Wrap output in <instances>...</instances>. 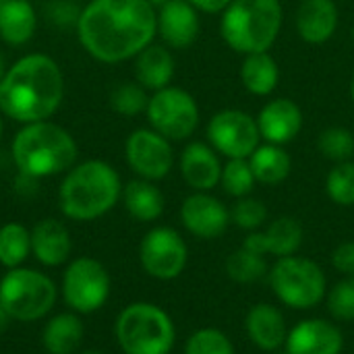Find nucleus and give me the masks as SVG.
I'll return each instance as SVG.
<instances>
[{
	"mask_svg": "<svg viewBox=\"0 0 354 354\" xmlns=\"http://www.w3.org/2000/svg\"><path fill=\"white\" fill-rule=\"evenodd\" d=\"M83 48L100 62L137 56L158 33V12L149 0H91L77 21Z\"/></svg>",
	"mask_w": 354,
	"mask_h": 354,
	"instance_id": "obj_1",
	"label": "nucleus"
},
{
	"mask_svg": "<svg viewBox=\"0 0 354 354\" xmlns=\"http://www.w3.org/2000/svg\"><path fill=\"white\" fill-rule=\"evenodd\" d=\"M62 97V73L46 54L23 56L4 73L0 83V110L25 124L48 120Z\"/></svg>",
	"mask_w": 354,
	"mask_h": 354,
	"instance_id": "obj_2",
	"label": "nucleus"
},
{
	"mask_svg": "<svg viewBox=\"0 0 354 354\" xmlns=\"http://www.w3.org/2000/svg\"><path fill=\"white\" fill-rule=\"evenodd\" d=\"M122 197L118 172L102 160H87L68 170L58 191L60 212L68 220L91 222L106 216Z\"/></svg>",
	"mask_w": 354,
	"mask_h": 354,
	"instance_id": "obj_3",
	"label": "nucleus"
},
{
	"mask_svg": "<svg viewBox=\"0 0 354 354\" xmlns=\"http://www.w3.org/2000/svg\"><path fill=\"white\" fill-rule=\"evenodd\" d=\"M284 23L280 0H232L222 12L220 35L236 54L270 52Z\"/></svg>",
	"mask_w": 354,
	"mask_h": 354,
	"instance_id": "obj_4",
	"label": "nucleus"
},
{
	"mask_svg": "<svg viewBox=\"0 0 354 354\" xmlns=\"http://www.w3.org/2000/svg\"><path fill=\"white\" fill-rule=\"evenodd\" d=\"M12 158L25 176H54L71 170L77 160V143L68 131L54 122H29L12 141Z\"/></svg>",
	"mask_w": 354,
	"mask_h": 354,
	"instance_id": "obj_5",
	"label": "nucleus"
},
{
	"mask_svg": "<svg viewBox=\"0 0 354 354\" xmlns=\"http://www.w3.org/2000/svg\"><path fill=\"white\" fill-rule=\"evenodd\" d=\"M114 336L122 354H170L176 344V326L160 305L137 301L118 313Z\"/></svg>",
	"mask_w": 354,
	"mask_h": 354,
	"instance_id": "obj_6",
	"label": "nucleus"
},
{
	"mask_svg": "<svg viewBox=\"0 0 354 354\" xmlns=\"http://www.w3.org/2000/svg\"><path fill=\"white\" fill-rule=\"evenodd\" d=\"M268 282L276 301L292 311H313L326 301L330 288L324 268L299 253L276 259L270 266Z\"/></svg>",
	"mask_w": 354,
	"mask_h": 354,
	"instance_id": "obj_7",
	"label": "nucleus"
},
{
	"mask_svg": "<svg viewBox=\"0 0 354 354\" xmlns=\"http://www.w3.org/2000/svg\"><path fill=\"white\" fill-rule=\"evenodd\" d=\"M56 299V284L37 270L12 268L0 278V303L15 322L29 324L46 317Z\"/></svg>",
	"mask_w": 354,
	"mask_h": 354,
	"instance_id": "obj_8",
	"label": "nucleus"
},
{
	"mask_svg": "<svg viewBox=\"0 0 354 354\" xmlns=\"http://www.w3.org/2000/svg\"><path fill=\"white\" fill-rule=\"evenodd\" d=\"M62 299L66 307L77 315H89L100 311L112 290V280L104 263L93 257H77L68 261L62 274Z\"/></svg>",
	"mask_w": 354,
	"mask_h": 354,
	"instance_id": "obj_9",
	"label": "nucleus"
},
{
	"mask_svg": "<svg viewBox=\"0 0 354 354\" xmlns=\"http://www.w3.org/2000/svg\"><path fill=\"white\" fill-rule=\"evenodd\" d=\"M145 112L151 129L168 141H185L199 127V106L183 87L168 85L153 91Z\"/></svg>",
	"mask_w": 354,
	"mask_h": 354,
	"instance_id": "obj_10",
	"label": "nucleus"
},
{
	"mask_svg": "<svg viewBox=\"0 0 354 354\" xmlns=\"http://www.w3.org/2000/svg\"><path fill=\"white\" fill-rule=\"evenodd\" d=\"M139 263L143 272L160 282H172L189 266V245L183 234L170 226L147 230L139 243Z\"/></svg>",
	"mask_w": 354,
	"mask_h": 354,
	"instance_id": "obj_11",
	"label": "nucleus"
},
{
	"mask_svg": "<svg viewBox=\"0 0 354 354\" xmlns=\"http://www.w3.org/2000/svg\"><path fill=\"white\" fill-rule=\"evenodd\" d=\"M207 143L226 160H247L263 141L253 114L239 108H226L209 118Z\"/></svg>",
	"mask_w": 354,
	"mask_h": 354,
	"instance_id": "obj_12",
	"label": "nucleus"
},
{
	"mask_svg": "<svg viewBox=\"0 0 354 354\" xmlns=\"http://www.w3.org/2000/svg\"><path fill=\"white\" fill-rule=\"evenodd\" d=\"M124 156L131 170L145 180H162L174 166V151L166 137L153 129H137L124 145Z\"/></svg>",
	"mask_w": 354,
	"mask_h": 354,
	"instance_id": "obj_13",
	"label": "nucleus"
},
{
	"mask_svg": "<svg viewBox=\"0 0 354 354\" xmlns=\"http://www.w3.org/2000/svg\"><path fill=\"white\" fill-rule=\"evenodd\" d=\"M183 228L201 241H216L230 228V207L212 193H191L180 203Z\"/></svg>",
	"mask_w": 354,
	"mask_h": 354,
	"instance_id": "obj_14",
	"label": "nucleus"
},
{
	"mask_svg": "<svg viewBox=\"0 0 354 354\" xmlns=\"http://www.w3.org/2000/svg\"><path fill=\"white\" fill-rule=\"evenodd\" d=\"M344 334L334 319L307 317L290 326L284 353L286 354H342Z\"/></svg>",
	"mask_w": 354,
	"mask_h": 354,
	"instance_id": "obj_15",
	"label": "nucleus"
},
{
	"mask_svg": "<svg viewBox=\"0 0 354 354\" xmlns=\"http://www.w3.org/2000/svg\"><path fill=\"white\" fill-rule=\"evenodd\" d=\"M305 241V228L301 220L292 216H280L268 222L261 230L249 232L243 241V247L261 253L266 257H288L297 255Z\"/></svg>",
	"mask_w": 354,
	"mask_h": 354,
	"instance_id": "obj_16",
	"label": "nucleus"
},
{
	"mask_svg": "<svg viewBox=\"0 0 354 354\" xmlns=\"http://www.w3.org/2000/svg\"><path fill=\"white\" fill-rule=\"evenodd\" d=\"M255 118H257V127L261 133V141L274 143V145L292 143L305 124V114L301 106L288 97L270 100Z\"/></svg>",
	"mask_w": 354,
	"mask_h": 354,
	"instance_id": "obj_17",
	"label": "nucleus"
},
{
	"mask_svg": "<svg viewBox=\"0 0 354 354\" xmlns=\"http://www.w3.org/2000/svg\"><path fill=\"white\" fill-rule=\"evenodd\" d=\"M288 330L284 311L274 303H255L245 315V334L261 353H276L284 348Z\"/></svg>",
	"mask_w": 354,
	"mask_h": 354,
	"instance_id": "obj_18",
	"label": "nucleus"
},
{
	"mask_svg": "<svg viewBox=\"0 0 354 354\" xmlns=\"http://www.w3.org/2000/svg\"><path fill=\"white\" fill-rule=\"evenodd\" d=\"M201 31L199 10L189 0H170L158 8V33L168 48L185 50Z\"/></svg>",
	"mask_w": 354,
	"mask_h": 354,
	"instance_id": "obj_19",
	"label": "nucleus"
},
{
	"mask_svg": "<svg viewBox=\"0 0 354 354\" xmlns=\"http://www.w3.org/2000/svg\"><path fill=\"white\" fill-rule=\"evenodd\" d=\"M180 176L183 180L199 193H209L220 185L222 178V156L203 141L189 143L180 153Z\"/></svg>",
	"mask_w": 354,
	"mask_h": 354,
	"instance_id": "obj_20",
	"label": "nucleus"
},
{
	"mask_svg": "<svg viewBox=\"0 0 354 354\" xmlns=\"http://www.w3.org/2000/svg\"><path fill=\"white\" fill-rule=\"evenodd\" d=\"M340 25V10L334 0H303L295 15V27L303 41L322 46L334 37Z\"/></svg>",
	"mask_w": 354,
	"mask_h": 354,
	"instance_id": "obj_21",
	"label": "nucleus"
},
{
	"mask_svg": "<svg viewBox=\"0 0 354 354\" xmlns=\"http://www.w3.org/2000/svg\"><path fill=\"white\" fill-rule=\"evenodd\" d=\"M71 249H73L71 234L62 222L54 218H46L31 228V253L41 266L46 268L64 266L71 257Z\"/></svg>",
	"mask_w": 354,
	"mask_h": 354,
	"instance_id": "obj_22",
	"label": "nucleus"
},
{
	"mask_svg": "<svg viewBox=\"0 0 354 354\" xmlns=\"http://www.w3.org/2000/svg\"><path fill=\"white\" fill-rule=\"evenodd\" d=\"M135 58V75L139 85L151 91H160L170 85L174 77V56L166 46L149 44Z\"/></svg>",
	"mask_w": 354,
	"mask_h": 354,
	"instance_id": "obj_23",
	"label": "nucleus"
},
{
	"mask_svg": "<svg viewBox=\"0 0 354 354\" xmlns=\"http://www.w3.org/2000/svg\"><path fill=\"white\" fill-rule=\"evenodd\" d=\"M122 203L124 209L135 218L137 222H156L162 218L166 201L162 191L156 187V183L145 178H135L122 187Z\"/></svg>",
	"mask_w": 354,
	"mask_h": 354,
	"instance_id": "obj_24",
	"label": "nucleus"
},
{
	"mask_svg": "<svg viewBox=\"0 0 354 354\" xmlns=\"http://www.w3.org/2000/svg\"><path fill=\"white\" fill-rule=\"evenodd\" d=\"M247 160L251 164V170L255 174L257 185L278 187L292 172V158L284 149V145L261 143Z\"/></svg>",
	"mask_w": 354,
	"mask_h": 354,
	"instance_id": "obj_25",
	"label": "nucleus"
},
{
	"mask_svg": "<svg viewBox=\"0 0 354 354\" xmlns=\"http://www.w3.org/2000/svg\"><path fill=\"white\" fill-rule=\"evenodd\" d=\"M243 87L257 97H268L280 83V66L270 52L247 54L241 64Z\"/></svg>",
	"mask_w": 354,
	"mask_h": 354,
	"instance_id": "obj_26",
	"label": "nucleus"
},
{
	"mask_svg": "<svg viewBox=\"0 0 354 354\" xmlns=\"http://www.w3.org/2000/svg\"><path fill=\"white\" fill-rule=\"evenodd\" d=\"M83 334L85 330L77 313H58L44 326L41 344L48 354H77Z\"/></svg>",
	"mask_w": 354,
	"mask_h": 354,
	"instance_id": "obj_27",
	"label": "nucleus"
},
{
	"mask_svg": "<svg viewBox=\"0 0 354 354\" xmlns=\"http://www.w3.org/2000/svg\"><path fill=\"white\" fill-rule=\"evenodd\" d=\"M35 31V10L29 0H6L0 6V37L10 46H21Z\"/></svg>",
	"mask_w": 354,
	"mask_h": 354,
	"instance_id": "obj_28",
	"label": "nucleus"
},
{
	"mask_svg": "<svg viewBox=\"0 0 354 354\" xmlns=\"http://www.w3.org/2000/svg\"><path fill=\"white\" fill-rule=\"evenodd\" d=\"M224 272L234 284H255L268 278L270 263L266 255L255 253L247 247H241V249H234L226 257Z\"/></svg>",
	"mask_w": 354,
	"mask_h": 354,
	"instance_id": "obj_29",
	"label": "nucleus"
},
{
	"mask_svg": "<svg viewBox=\"0 0 354 354\" xmlns=\"http://www.w3.org/2000/svg\"><path fill=\"white\" fill-rule=\"evenodd\" d=\"M31 255V230L19 222H8L0 228V266L6 270L21 268Z\"/></svg>",
	"mask_w": 354,
	"mask_h": 354,
	"instance_id": "obj_30",
	"label": "nucleus"
},
{
	"mask_svg": "<svg viewBox=\"0 0 354 354\" xmlns=\"http://www.w3.org/2000/svg\"><path fill=\"white\" fill-rule=\"evenodd\" d=\"M220 185H222L224 193L234 197V199H243V197L253 195L257 180H255V174L251 170L249 160H243V158L226 160V164L222 168Z\"/></svg>",
	"mask_w": 354,
	"mask_h": 354,
	"instance_id": "obj_31",
	"label": "nucleus"
},
{
	"mask_svg": "<svg viewBox=\"0 0 354 354\" xmlns=\"http://www.w3.org/2000/svg\"><path fill=\"white\" fill-rule=\"evenodd\" d=\"M317 149L319 153L334 162H348L354 158V135L351 129L346 127H328L322 131V135L317 137Z\"/></svg>",
	"mask_w": 354,
	"mask_h": 354,
	"instance_id": "obj_32",
	"label": "nucleus"
},
{
	"mask_svg": "<svg viewBox=\"0 0 354 354\" xmlns=\"http://www.w3.org/2000/svg\"><path fill=\"white\" fill-rule=\"evenodd\" d=\"M183 354H236L234 342L220 328H199L187 340Z\"/></svg>",
	"mask_w": 354,
	"mask_h": 354,
	"instance_id": "obj_33",
	"label": "nucleus"
},
{
	"mask_svg": "<svg viewBox=\"0 0 354 354\" xmlns=\"http://www.w3.org/2000/svg\"><path fill=\"white\" fill-rule=\"evenodd\" d=\"M268 218H270L268 205L253 195L234 199V203L230 205V226H236L247 234L261 230L268 224Z\"/></svg>",
	"mask_w": 354,
	"mask_h": 354,
	"instance_id": "obj_34",
	"label": "nucleus"
},
{
	"mask_svg": "<svg viewBox=\"0 0 354 354\" xmlns=\"http://www.w3.org/2000/svg\"><path fill=\"white\" fill-rule=\"evenodd\" d=\"M326 195L340 207L354 205V160L334 164L326 176Z\"/></svg>",
	"mask_w": 354,
	"mask_h": 354,
	"instance_id": "obj_35",
	"label": "nucleus"
},
{
	"mask_svg": "<svg viewBox=\"0 0 354 354\" xmlns=\"http://www.w3.org/2000/svg\"><path fill=\"white\" fill-rule=\"evenodd\" d=\"M324 303L336 324L354 322V276H340V280L328 288Z\"/></svg>",
	"mask_w": 354,
	"mask_h": 354,
	"instance_id": "obj_36",
	"label": "nucleus"
},
{
	"mask_svg": "<svg viewBox=\"0 0 354 354\" xmlns=\"http://www.w3.org/2000/svg\"><path fill=\"white\" fill-rule=\"evenodd\" d=\"M112 108L122 116H137L147 110L149 97L145 93V87L139 83H120L112 91Z\"/></svg>",
	"mask_w": 354,
	"mask_h": 354,
	"instance_id": "obj_37",
	"label": "nucleus"
},
{
	"mask_svg": "<svg viewBox=\"0 0 354 354\" xmlns=\"http://www.w3.org/2000/svg\"><path fill=\"white\" fill-rule=\"evenodd\" d=\"M330 263L340 276H354V241L336 245L330 255Z\"/></svg>",
	"mask_w": 354,
	"mask_h": 354,
	"instance_id": "obj_38",
	"label": "nucleus"
},
{
	"mask_svg": "<svg viewBox=\"0 0 354 354\" xmlns=\"http://www.w3.org/2000/svg\"><path fill=\"white\" fill-rule=\"evenodd\" d=\"M50 15H52V19L56 21V23H60V25H64V23H77L79 21V17H81V12H79V8H77V4L73 2V0H54L52 4H50Z\"/></svg>",
	"mask_w": 354,
	"mask_h": 354,
	"instance_id": "obj_39",
	"label": "nucleus"
},
{
	"mask_svg": "<svg viewBox=\"0 0 354 354\" xmlns=\"http://www.w3.org/2000/svg\"><path fill=\"white\" fill-rule=\"evenodd\" d=\"M199 12H207V15H222L232 0H189Z\"/></svg>",
	"mask_w": 354,
	"mask_h": 354,
	"instance_id": "obj_40",
	"label": "nucleus"
},
{
	"mask_svg": "<svg viewBox=\"0 0 354 354\" xmlns=\"http://www.w3.org/2000/svg\"><path fill=\"white\" fill-rule=\"evenodd\" d=\"M12 319H10V315H8V311L2 307V303H0V332H4L6 328H8V324H10Z\"/></svg>",
	"mask_w": 354,
	"mask_h": 354,
	"instance_id": "obj_41",
	"label": "nucleus"
},
{
	"mask_svg": "<svg viewBox=\"0 0 354 354\" xmlns=\"http://www.w3.org/2000/svg\"><path fill=\"white\" fill-rule=\"evenodd\" d=\"M4 58H2V54H0V83H2V79H4Z\"/></svg>",
	"mask_w": 354,
	"mask_h": 354,
	"instance_id": "obj_42",
	"label": "nucleus"
},
{
	"mask_svg": "<svg viewBox=\"0 0 354 354\" xmlns=\"http://www.w3.org/2000/svg\"><path fill=\"white\" fill-rule=\"evenodd\" d=\"M149 2H151L153 6H158V8H160V6H164L166 2H170V0H149Z\"/></svg>",
	"mask_w": 354,
	"mask_h": 354,
	"instance_id": "obj_43",
	"label": "nucleus"
},
{
	"mask_svg": "<svg viewBox=\"0 0 354 354\" xmlns=\"http://www.w3.org/2000/svg\"><path fill=\"white\" fill-rule=\"evenodd\" d=\"M351 100H353V104H354V73H353V79H351Z\"/></svg>",
	"mask_w": 354,
	"mask_h": 354,
	"instance_id": "obj_44",
	"label": "nucleus"
},
{
	"mask_svg": "<svg viewBox=\"0 0 354 354\" xmlns=\"http://www.w3.org/2000/svg\"><path fill=\"white\" fill-rule=\"evenodd\" d=\"M77 354H100V353H93V351H87V353H77Z\"/></svg>",
	"mask_w": 354,
	"mask_h": 354,
	"instance_id": "obj_45",
	"label": "nucleus"
},
{
	"mask_svg": "<svg viewBox=\"0 0 354 354\" xmlns=\"http://www.w3.org/2000/svg\"><path fill=\"white\" fill-rule=\"evenodd\" d=\"M0 135H2V120H0Z\"/></svg>",
	"mask_w": 354,
	"mask_h": 354,
	"instance_id": "obj_46",
	"label": "nucleus"
},
{
	"mask_svg": "<svg viewBox=\"0 0 354 354\" xmlns=\"http://www.w3.org/2000/svg\"><path fill=\"white\" fill-rule=\"evenodd\" d=\"M4 2H6V0H0V6H2V4H4Z\"/></svg>",
	"mask_w": 354,
	"mask_h": 354,
	"instance_id": "obj_47",
	"label": "nucleus"
},
{
	"mask_svg": "<svg viewBox=\"0 0 354 354\" xmlns=\"http://www.w3.org/2000/svg\"><path fill=\"white\" fill-rule=\"evenodd\" d=\"M353 39H354V23H353Z\"/></svg>",
	"mask_w": 354,
	"mask_h": 354,
	"instance_id": "obj_48",
	"label": "nucleus"
}]
</instances>
